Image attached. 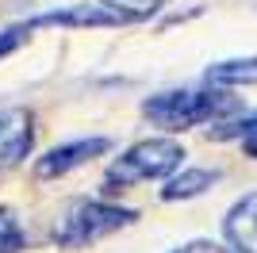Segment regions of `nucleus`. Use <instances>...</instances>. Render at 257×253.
Listing matches in <instances>:
<instances>
[{"label": "nucleus", "mask_w": 257, "mask_h": 253, "mask_svg": "<svg viewBox=\"0 0 257 253\" xmlns=\"http://www.w3.org/2000/svg\"><path fill=\"white\" fill-rule=\"evenodd\" d=\"M31 31L35 27H127V23L119 20L111 8L104 4H73V8H54V12H43V16H35Z\"/></svg>", "instance_id": "nucleus-5"}, {"label": "nucleus", "mask_w": 257, "mask_h": 253, "mask_svg": "<svg viewBox=\"0 0 257 253\" xmlns=\"http://www.w3.org/2000/svg\"><path fill=\"white\" fill-rule=\"evenodd\" d=\"M238 111V96L215 92V88H184V92H158L142 104V115L161 131H188V126L211 123Z\"/></svg>", "instance_id": "nucleus-1"}, {"label": "nucleus", "mask_w": 257, "mask_h": 253, "mask_svg": "<svg viewBox=\"0 0 257 253\" xmlns=\"http://www.w3.org/2000/svg\"><path fill=\"white\" fill-rule=\"evenodd\" d=\"M107 150H111V138H104V135H96V138H77V142L54 146L50 154H43V158L35 161V177H39V180H58V177H65V173H73V169L88 165L92 158L107 154Z\"/></svg>", "instance_id": "nucleus-4"}, {"label": "nucleus", "mask_w": 257, "mask_h": 253, "mask_svg": "<svg viewBox=\"0 0 257 253\" xmlns=\"http://www.w3.org/2000/svg\"><path fill=\"white\" fill-rule=\"evenodd\" d=\"M31 39V23L23 20V23H16V27H8V31L0 35V58H8V54H16L23 46V42Z\"/></svg>", "instance_id": "nucleus-13"}, {"label": "nucleus", "mask_w": 257, "mask_h": 253, "mask_svg": "<svg viewBox=\"0 0 257 253\" xmlns=\"http://www.w3.org/2000/svg\"><path fill=\"white\" fill-rule=\"evenodd\" d=\"M35 131H31V115L27 111H8L0 115V165H16L31 154Z\"/></svg>", "instance_id": "nucleus-7"}, {"label": "nucleus", "mask_w": 257, "mask_h": 253, "mask_svg": "<svg viewBox=\"0 0 257 253\" xmlns=\"http://www.w3.org/2000/svg\"><path fill=\"white\" fill-rule=\"evenodd\" d=\"M226 242L234 245V253H257V192L242 196L223 219Z\"/></svg>", "instance_id": "nucleus-6"}, {"label": "nucleus", "mask_w": 257, "mask_h": 253, "mask_svg": "<svg viewBox=\"0 0 257 253\" xmlns=\"http://www.w3.org/2000/svg\"><path fill=\"white\" fill-rule=\"evenodd\" d=\"M139 219L131 207H119V203H104V200H73L69 207L58 215L50 238L62 249H81V245H92L107 234L123 230Z\"/></svg>", "instance_id": "nucleus-2"}, {"label": "nucleus", "mask_w": 257, "mask_h": 253, "mask_svg": "<svg viewBox=\"0 0 257 253\" xmlns=\"http://www.w3.org/2000/svg\"><path fill=\"white\" fill-rule=\"evenodd\" d=\"M181 158H184V150H181V142H173V138L135 142L131 150H123V154L107 165L104 192H119V188H131V184H146V180L169 177L173 169H181Z\"/></svg>", "instance_id": "nucleus-3"}, {"label": "nucleus", "mask_w": 257, "mask_h": 253, "mask_svg": "<svg viewBox=\"0 0 257 253\" xmlns=\"http://www.w3.org/2000/svg\"><path fill=\"white\" fill-rule=\"evenodd\" d=\"M104 8H111L123 23H142L150 20V16H158L165 4H173V0H100Z\"/></svg>", "instance_id": "nucleus-10"}, {"label": "nucleus", "mask_w": 257, "mask_h": 253, "mask_svg": "<svg viewBox=\"0 0 257 253\" xmlns=\"http://www.w3.org/2000/svg\"><path fill=\"white\" fill-rule=\"evenodd\" d=\"M207 84H257V58H230V62H215L207 65Z\"/></svg>", "instance_id": "nucleus-9"}, {"label": "nucleus", "mask_w": 257, "mask_h": 253, "mask_svg": "<svg viewBox=\"0 0 257 253\" xmlns=\"http://www.w3.org/2000/svg\"><path fill=\"white\" fill-rule=\"evenodd\" d=\"M173 253H230V249H223L219 242H188V245H181V249H173Z\"/></svg>", "instance_id": "nucleus-14"}, {"label": "nucleus", "mask_w": 257, "mask_h": 253, "mask_svg": "<svg viewBox=\"0 0 257 253\" xmlns=\"http://www.w3.org/2000/svg\"><path fill=\"white\" fill-rule=\"evenodd\" d=\"M207 138H238L249 158H257V111L246 115V119H238V123H223V126H215V131H207Z\"/></svg>", "instance_id": "nucleus-11"}, {"label": "nucleus", "mask_w": 257, "mask_h": 253, "mask_svg": "<svg viewBox=\"0 0 257 253\" xmlns=\"http://www.w3.org/2000/svg\"><path fill=\"white\" fill-rule=\"evenodd\" d=\"M23 242H27V238H23L20 219H16L8 207H0V253H20Z\"/></svg>", "instance_id": "nucleus-12"}, {"label": "nucleus", "mask_w": 257, "mask_h": 253, "mask_svg": "<svg viewBox=\"0 0 257 253\" xmlns=\"http://www.w3.org/2000/svg\"><path fill=\"white\" fill-rule=\"evenodd\" d=\"M215 180H219V173L215 169H184L181 177H173L165 188H161V200H192V196H200L204 188H211Z\"/></svg>", "instance_id": "nucleus-8"}]
</instances>
